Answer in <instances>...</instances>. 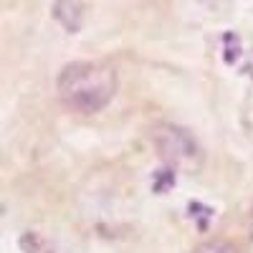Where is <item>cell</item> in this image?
<instances>
[{
	"mask_svg": "<svg viewBox=\"0 0 253 253\" xmlns=\"http://www.w3.org/2000/svg\"><path fill=\"white\" fill-rule=\"evenodd\" d=\"M193 253H238V248L225 238H210V241L200 243Z\"/></svg>",
	"mask_w": 253,
	"mask_h": 253,
	"instance_id": "277c9868",
	"label": "cell"
},
{
	"mask_svg": "<svg viewBox=\"0 0 253 253\" xmlns=\"http://www.w3.org/2000/svg\"><path fill=\"white\" fill-rule=\"evenodd\" d=\"M53 18L69 33H79L81 23H84V8H81L79 0H56L53 3Z\"/></svg>",
	"mask_w": 253,
	"mask_h": 253,
	"instance_id": "3957f363",
	"label": "cell"
},
{
	"mask_svg": "<svg viewBox=\"0 0 253 253\" xmlns=\"http://www.w3.org/2000/svg\"><path fill=\"white\" fill-rule=\"evenodd\" d=\"M117 94V71L101 61H76L63 66L58 76V96L76 114L101 112Z\"/></svg>",
	"mask_w": 253,
	"mask_h": 253,
	"instance_id": "6da1fadb",
	"label": "cell"
},
{
	"mask_svg": "<svg viewBox=\"0 0 253 253\" xmlns=\"http://www.w3.org/2000/svg\"><path fill=\"white\" fill-rule=\"evenodd\" d=\"M152 144L160 157L170 165H190L198 157V142L182 126L175 124H157L152 126Z\"/></svg>",
	"mask_w": 253,
	"mask_h": 253,
	"instance_id": "7a4b0ae2",
	"label": "cell"
},
{
	"mask_svg": "<svg viewBox=\"0 0 253 253\" xmlns=\"http://www.w3.org/2000/svg\"><path fill=\"white\" fill-rule=\"evenodd\" d=\"M175 182V175L170 172V170H160L157 175H155V190L157 193H165L167 187H170Z\"/></svg>",
	"mask_w": 253,
	"mask_h": 253,
	"instance_id": "5b68a950",
	"label": "cell"
}]
</instances>
